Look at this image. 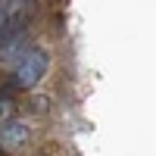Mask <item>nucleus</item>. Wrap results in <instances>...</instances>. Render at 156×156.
<instances>
[{"label": "nucleus", "instance_id": "obj_1", "mask_svg": "<svg viewBox=\"0 0 156 156\" xmlns=\"http://www.w3.org/2000/svg\"><path fill=\"white\" fill-rule=\"evenodd\" d=\"M47 66H50V56L44 53L41 47L22 50V56L16 59V72H12V75H16V84H22V87H34V84L44 78Z\"/></svg>", "mask_w": 156, "mask_h": 156}, {"label": "nucleus", "instance_id": "obj_2", "mask_svg": "<svg viewBox=\"0 0 156 156\" xmlns=\"http://www.w3.org/2000/svg\"><path fill=\"white\" fill-rule=\"evenodd\" d=\"M28 125L25 122H3L0 125V150H22L28 144Z\"/></svg>", "mask_w": 156, "mask_h": 156}, {"label": "nucleus", "instance_id": "obj_3", "mask_svg": "<svg viewBox=\"0 0 156 156\" xmlns=\"http://www.w3.org/2000/svg\"><path fill=\"white\" fill-rule=\"evenodd\" d=\"M12 109H16V106H12V100H0V119H6V122H9Z\"/></svg>", "mask_w": 156, "mask_h": 156}]
</instances>
